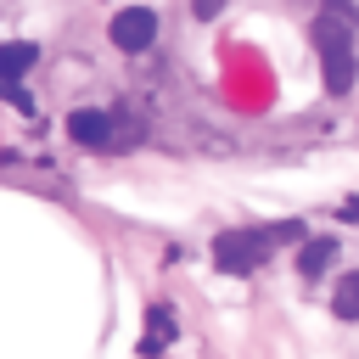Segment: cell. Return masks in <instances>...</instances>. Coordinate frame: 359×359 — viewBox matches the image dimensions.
<instances>
[{
	"label": "cell",
	"instance_id": "cell-5",
	"mask_svg": "<svg viewBox=\"0 0 359 359\" xmlns=\"http://www.w3.org/2000/svg\"><path fill=\"white\" fill-rule=\"evenodd\" d=\"M39 62V50L28 45V39H11V45H0V84H17L28 67Z\"/></svg>",
	"mask_w": 359,
	"mask_h": 359
},
{
	"label": "cell",
	"instance_id": "cell-9",
	"mask_svg": "<svg viewBox=\"0 0 359 359\" xmlns=\"http://www.w3.org/2000/svg\"><path fill=\"white\" fill-rule=\"evenodd\" d=\"M219 6H224V0H191V11H196L202 22H208V17H219Z\"/></svg>",
	"mask_w": 359,
	"mask_h": 359
},
{
	"label": "cell",
	"instance_id": "cell-4",
	"mask_svg": "<svg viewBox=\"0 0 359 359\" xmlns=\"http://www.w3.org/2000/svg\"><path fill=\"white\" fill-rule=\"evenodd\" d=\"M67 135H73V146H84V151H118V146H112V118H107V112H90V107H79V112L67 118Z\"/></svg>",
	"mask_w": 359,
	"mask_h": 359
},
{
	"label": "cell",
	"instance_id": "cell-7",
	"mask_svg": "<svg viewBox=\"0 0 359 359\" xmlns=\"http://www.w3.org/2000/svg\"><path fill=\"white\" fill-rule=\"evenodd\" d=\"M168 337H174V314L157 303V309L146 314V342H140V353H163V348H168Z\"/></svg>",
	"mask_w": 359,
	"mask_h": 359
},
{
	"label": "cell",
	"instance_id": "cell-1",
	"mask_svg": "<svg viewBox=\"0 0 359 359\" xmlns=\"http://www.w3.org/2000/svg\"><path fill=\"white\" fill-rule=\"evenodd\" d=\"M297 236H303L297 219H286V224H264V230H219V241H213V264H219L224 275H252L280 241H297Z\"/></svg>",
	"mask_w": 359,
	"mask_h": 359
},
{
	"label": "cell",
	"instance_id": "cell-10",
	"mask_svg": "<svg viewBox=\"0 0 359 359\" xmlns=\"http://www.w3.org/2000/svg\"><path fill=\"white\" fill-rule=\"evenodd\" d=\"M342 219H359V196H353V202H342Z\"/></svg>",
	"mask_w": 359,
	"mask_h": 359
},
{
	"label": "cell",
	"instance_id": "cell-6",
	"mask_svg": "<svg viewBox=\"0 0 359 359\" xmlns=\"http://www.w3.org/2000/svg\"><path fill=\"white\" fill-rule=\"evenodd\" d=\"M331 264H337V241H331V236L303 241V252H297V269H303V275H325Z\"/></svg>",
	"mask_w": 359,
	"mask_h": 359
},
{
	"label": "cell",
	"instance_id": "cell-8",
	"mask_svg": "<svg viewBox=\"0 0 359 359\" xmlns=\"http://www.w3.org/2000/svg\"><path fill=\"white\" fill-rule=\"evenodd\" d=\"M331 314H337V320H359V269L337 280V297H331Z\"/></svg>",
	"mask_w": 359,
	"mask_h": 359
},
{
	"label": "cell",
	"instance_id": "cell-3",
	"mask_svg": "<svg viewBox=\"0 0 359 359\" xmlns=\"http://www.w3.org/2000/svg\"><path fill=\"white\" fill-rule=\"evenodd\" d=\"M107 39H112L118 50H129V56L151 50V39H157V11H151V6H123V11L107 22Z\"/></svg>",
	"mask_w": 359,
	"mask_h": 359
},
{
	"label": "cell",
	"instance_id": "cell-2",
	"mask_svg": "<svg viewBox=\"0 0 359 359\" xmlns=\"http://www.w3.org/2000/svg\"><path fill=\"white\" fill-rule=\"evenodd\" d=\"M314 45H320V73L331 95H348L353 84V45H348V6L325 0V11L314 17Z\"/></svg>",
	"mask_w": 359,
	"mask_h": 359
}]
</instances>
